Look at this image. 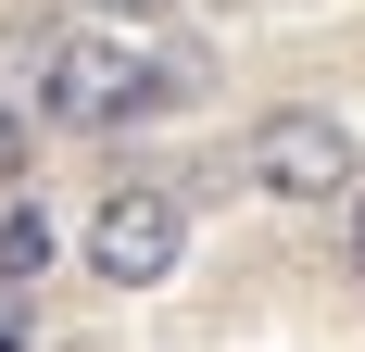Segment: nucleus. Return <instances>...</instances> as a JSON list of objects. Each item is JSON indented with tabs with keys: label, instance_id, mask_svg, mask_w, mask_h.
Masks as SVG:
<instances>
[{
	"label": "nucleus",
	"instance_id": "nucleus-3",
	"mask_svg": "<svg viewBox=\"0 0 365 352\" xmlns=\"http://www.w3.org/2000/svg\"><path fill=\"white\" fill-rule=\"evenodd\" d=\"M177 252H189L177 189H113V202L88 214V277H101V289H164Z\"/></svg>",
	"mask_w": 365,
	"mask_h": 352
},
{
	"label": "nucleus",
	"instance_id": "nucleus-5",
	"mask_svg": "<svg viewBox=\"0 0 365 352\" xmlns=\"http://www.w3.org/2000/svg\"><path fill=\"white\" fill-rule=\"evenodd\" d=\"M51 63H63V26H0V113H38Z\"/></svg>",
	"mask_w": 365,
	"mask_h": 352
},
{
	"label": "nucleus",
	"instance_id": "nucleus-4",
	"mask_svg": "<svg viewBox=\"0 0 365 352\" xmlns=\"http://www.w3.org/2000/svg\"><path fill=\"white\" fill-rule=\"evenodd\" d=\"M51 252H63V239H51V214H38L26 189H13V202H0V289H13V302H26V289L51 277Z\"/></svg>",
	"mask_w": 365,
	"mask_h": 352
},
{
	"label": "nucleus",
	"instance_id": "nucleus-8",
	"mask_svg": "<svg viewBox=\"0 0 365 352\" xmlns=\"http://www.w3.org/2000/svg\"><path fill=\"white\" fill-rule=\"evenodd\" d=\"M0 352H26V315H0Z\"/></svg>",
	"mask_w": 365,
	"mask_h": 352
},
{
	"label": "nucleus",
	"instance_id": "nucleus-1",
	"mask_svg": "<svg viewBox=\"0 0 365 352\" xmlns=\"http://www.w3.org/2000/svg\"><path fill=\"white\" fill-rule=\"evenodd\" d=\"M189 88H202V51L63 38V63H51V88H38V113H26V126H51V139H101V126H126V113H177Z\"/></svg>",
	"mask_w": 365,
	"mask_h": 352
},
{
	"label": "nucleus",
	"instance_id": "nucleus-2",
	"mask_svg": "<svg viewBox=\"0 0 365 352\" xmlns=\"http://www.w3.org/2000/svg\"><path fill=\"white\" fill-rule=\"evenodd\" d=\"M240 176H252L264 202H340V189L365 176V151H353V126H340V113L290 101V113H264V126H252Z\"/></svg>",
	"mask_w": 365,
	"mask_h": 352
},
{
	"label": "nucleus",
	"instance_id": "nucleus-6",
	"mask_svg": "<svg viewBox=\"0 0 365 352\" xmlns=\"http://www.w3.org/2000/svg\"><path fill=\"white\" fill-rule=\"evenodd\" d=\"M340 202H353V277H365V176H353V189H340Z\"/></svg>",
	"mask_w": 365,
	"mask_h": 352
},
{
	"label": "nucleus",
	"instance_id": "nucleus-7",
	"mask_svg": "<svg viewBox=\"0 0 365 352\" xmlns=\"http://www.w3.org/2000/svg\"><path fill=\"white\" fill-rule=\"evenodd\" d=\"M101 13H126V26H151V13H177V0H101Z\"/></svg>",
	"mask_w": 365,
	"mask_h": 352
}]
</instances>
